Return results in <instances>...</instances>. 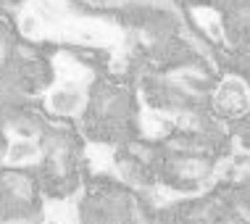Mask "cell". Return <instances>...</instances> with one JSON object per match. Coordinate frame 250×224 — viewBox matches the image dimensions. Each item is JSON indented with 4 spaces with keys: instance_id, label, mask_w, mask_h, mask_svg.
Returning <instances> with one entry per match:
<instances>
[{
    "instance_id": "1",
    "label": "cell",
    "mask_w": 250,
    "mask_h": 224,
    "mask_svg": "<svg viewBox=\"0 0 250 224\" xmlns=\"http://www.w3.org/2000/svg\"><path fill=\"white\" fill-rule=\"evenodd\" d=\"M63 35L74 43H84V45H103L116 40V32L100 22H74L63 29Z\"/></svg>"
},
{
    "instance_id": "3",
    "label": "cell",
    "mask_w": 250,
    "mask_h": 224,
    "mask_svg": "<svg viewBox=\"0 0 250 224\" xmlns=\"http://www.w3.org/2000/svg\"><path fill=\"white\" fill-rule=\"evenodd\" d=\"M48 103L56 113H77L84 103V95H82V90H79V85H66L63 82L58 90L50 92Z\"/></svg>"
},
{
    "instance_id": "2",
    "label": "cell",
    "mask_w": 250,
    "mask_h": 224,
    "mask_svg": "<svg viewBox=\"0 0 250 224\" xmlns=\"http://www.w3.org/2000/svg\"><path fill=\"white\" fill-rule=\"evenodd\" d=\"M250 98H248V87L240 79H227L224 85L216 92V108L224 113H242L248 108Z\"/></svg>"
},
{
    "instance_id": "8",
    "label": "cell",
    "mask_w": 250,
    "mask_h": 224,
    "mask_svg": "<svg viewBox=\"0 0 250 224\" xmlns=\"http://www.w3.org/2000/svg\"><path fill=\"white\" fill-rule=\"evenodd\" d=\"M143 127H145V132H147V134H161V132H166L168 121H166L164 116H158V113H145Z\"/></svg>"
},
{
    "instance_id": "7",
    "label": "cell",
    "mask_w": 250,
    "mask_h": 224,
    "mask_svg": "<svg viewBox=\"0 0 250 224\" xmlns=\"http://www.w3.org/2000/svg\"><path fill=\"white\" fill-rule=\"evenodd\" d=\"M19 29H21L26 37H37L40 32H42V22H40V16L35 11H24L21 19H19Z\"/></svg>"
},
{
    "instance_id": "4",
    "label": "cell",
    "mask_w": 250,
    "mask_h": 224,
    "mask_svg": "<svg viewBox=\"0 0 250 224\" xmlns=\"http://www.w3.org/2000/svg\"><path fill=\"white\" fill-rule=\"evenodd\" d=\"M37 158V145L26 137H19L8 145V161L11 164H26V161Z\"/></svg>"
},
{
    "instance_id": "6",
    "label": "cell",
    "mask_w": 250,
    "mask_h": 224,
    "mask_svg": "<svg viewBox=\"0 0 250 224\" xmlns=\"http://www.w3.org/2000/svg\"><path fill=\"white\" fill-rule=\"evenodd\" d=\"M195 19H198V24H200L211 37H221V24H219V19H216L213 11L198 8V11H195Z\"/></svg>"
},
{
    "instance_id": "5",
    "label": "cell",
    "mask_w": 250,
    "mask_h": 224,
    "mask_svg": "<svg viewBox=\"0 0 250 224\" xmlns=\"http://www.w3.org/2000/svg\"><path fill=\"white\" fill-rule=\"evenodd\" d=\"M45 224H77V214L69 203H53L48 208V219Z\"/></svg>"
}]
</instances>
